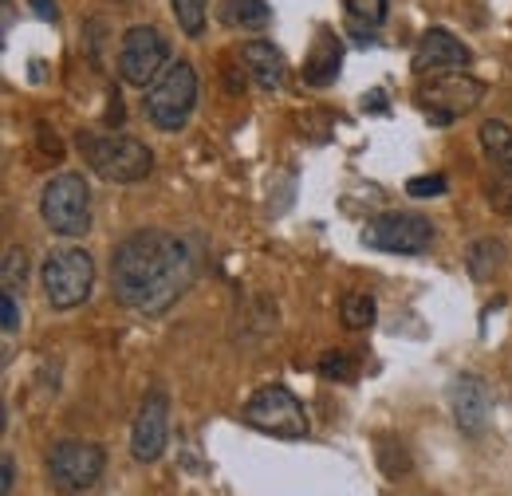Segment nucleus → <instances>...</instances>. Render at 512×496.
Returning a JSON list of instances; mask_svg holds the SVG:
<instances>
[{
	"label": "nucleus",
	"mask_w": 512,
	"mask_h": 496,
	"mask_svg": "<svg viewBox=\"0 0 512 496\" xmlns=\"http://www.w3.org/2000/svg\"><path fill=\"white\" fill-rule=\"evenodd\" d=\"M481 150L489 154V162H497L501 170H512V126L501 119L481 123Z\"/></svg>",
	"instance_id": "nucleus-17"
},
{
	"label": "nucleus",
	"mask_w": 512,
	"mask_h": 496,
	"mask_svg": "<svg viewBox=\"0 0 512 496\" xmlns=\"http://www.w3.org/2000/svg\"><path fill=\"white\" fill-rule=\"evenodd\" d=\"M418 99H422V107H426V115H430L434 123H449V119L469 115V111L481 107L485 83L473 79L469 71H442V75H434V79L422 87Z\"/></svg>",
	"instance_id": "nucleus-8"
},
{
	"label": "nucleus",
	"mask_w": 512,
	"mask_h": 496,
	"mask_svg": "<svg viewBox=\"0 0 512 496\" xmlns=\"http://www.w3.org/2000/svg\"><path fill=\"white\" fill-rule=\"evenodd\" d=\"M449 410H453V422L461 434L481 437L493 418V394L477 374H457L449 382Z\"/></svg>",
	"instance_id": "nucleus-12"
},
{
	"label": "nucleus",
	"mask_w": 512,
	"mask_h": 496,
	"mask_svg": "<svg viewBox=\"0 0 512 496\" xmlns=\"http://www.w3.org/2000/svg\"><path fill=\"white\" fill-rule=\"evenodd\" d=\"M320 374L327 382H351L355 378V359L347 351H327L320 359Z\"/></svg>",
	"instance_id": "nucleus-22"
},
{
	"label": "nucleus",
	"mask_w": 512,
	"mask_h": 496,
	"mask_svg": "<svg viewBox=\"0 0 512 496\" xmlns=\"http://www.w3.org/2000/svg\"><path fill=\"white\" fill-rule=\"evenodd\" d=\"M241 56L249 63V75L256 79L260 91H276V87L284 83V56H280L268 40H249V44L241 48Z\"/></svg>",
	"instance_id": "nucleus-14"
},
{
	"label": "nucleus",
	"mask_w": 512,
	"mask_h": 496,
	"mask_svg": "<svg viewBox=\"0 0 512 496\" xmlns=\"http://www.w3.org/2000/svg\"><path fill=\"white\" fill-rule=\"evenodd\" d=\"M410 197H442L446 193V178L442 174H426V178H410L406 182Z\"/></svg>",
	"instance_id": "nucleus-25"
},
{
	"label": "nucleus",
	"mask_w": 512,
	"mask_h": 496,
	"mask_svg": "<svg viewBox=\"0 0 512 496\" xmlns=\"http://www.w3.org/2000/svg\"><path fill=\"white\" fill-rule=\"evenodd\" d=\"M170 67V44L158 28L150 24H134L123 44H119V75L130 87H154L162 79V71Z\"/></svg>",
	"instance_id": "nucleus-7"
},
{
	"label": "nucleus",
	"mask_w": 512,
	"mask_h": 496,
	"mask_svg": "<svg viewBox=\"0 0 512 496\" xmlns=\"http://www.w3.org/2000/svg\"><path fill=\"white\" fill-rule=\"evenodd\" d=\"M473 63V52L446 28H430L422 44L414 48V71L418 75H442V71H465Z\"/></svg>",
	"instance_id": "nucleus-13"
},
{
	"label": "nucleus",
	"mask_w": 512,
	"mask_h": 496,
	"mask_svg": "<svg viewBox=\"0 0 512 496\" xmlns=\"http://www.w3.org/2000/svg\"><path fill=\"white\" fill-rule=\"evenodd\" d=\"M166 441H170V398H166V390L154 386L138 406V418L130 430V453H134V461L150 465L166 453Z\"/></svg>",
	"instance_id": "nucleus-11"
},
{
	"label": "nucleus",
	"mask_w": 512,
	"mask_h": 496,
	"mask_svg": "<svg viewBox=\"0 0 512 496\" xmlns=\"http://www.w3.org/2000/svg\"><path fill=\"white\" fill-rule=\"evenodd\" d=\"M0 315H4V335H12V331L20 327V311H16L12 292H4V296H0Z\"/></svg>",
	"instance_id": "nucleus-26"
},
{
	"label": "nucleus",
	"mask_w": 512,
	"mask_h": 496,
	"mask_svg": "<svg viewBox=\"0 0 512 496\" xmlns=\"http://www.w3.org/2000/svg\"><path fill=\"white\" fill-rule=\"evenodd\" d=\"M107 453L95 441H60L48 453V477L60 493H83L103 477Z\"/></svg>",
	"instance_id": "nucleus-9"
},
{
	"label": "nucleus",
	"mask_w": 512,
	"mask_h": 496,
	"mask_svg": "<svg viewBox=\"0 0 512 496\" xmlns=\"http://www.w3.org/2000/svg\"><path fill=\"white\" fill-rule=\"evenodd\" d=\"M170 8H174V20L186 36L197 40L205 32V0H170Z\"/></svg>",
	"instance_id": "nucleus-20"
},
{
	"label": "nucleus",
	"mask_w": 512,
	"mask_h": 496,
	"mask_svg": "<svg viewBox=\"0 0 512 496\" xmlns=\"http://www.w3.org/2000/svg\"><path fill=\"white\" fill-rule=\"evenodd\" d=\"M28 4H32V12H36L40 20H56V16H60L56 0H28Z\"/></svg>",
	"instance_id": "nucleus-29"
},
{
	"label": "nucleus",
	"mask_w": 512,
	"mask_h": 496,
	"mask_svg": "<svg viewBox=\"0 0 512 496\" xmlns=\"http://www.w3.org/2000/svg\"><path fill=\"white\" fill-rule=\"evenodd\" d=\"M79 154L91 166V174H99L103 182H142L154 170V154L146 142L127 138V134H99V130H79Z\"/></svg>",
	"instance_id": "nucleus-2"
},
{
	"label": "nucleus",
	"mask_w": 512,
	"mask_h": 496,
	"mask_svg": "<svg viewBox=\"0 0 512 496\" xmlns=\"http://www.w3.org/2000/svg\"><path fill=\"white\" fill-rule=\"evenodd\" d=\"M253 430L268 437H280V441H304L312 434L308 426V414H304V402L288 390V386H260L253 398L245 402V414H241Z\"/></svg>",
	"instance_id": "nucleus-4"
},
{
	"label": "nucleus",
	"mask_w": 512,
	"mask_h": 496,
	"mask_svg": "<svg viewBox=\"0 0 512 496\" xmlns=\"http://www.w3.org/2000/svg\"><path fill=\"white\" fill-rule=\"evenodd\" d=\"M197 260L190 245L162 229L130 233L111 252V292L138 315H162L193 284Z\"/></svg>",
	"instance_id": "nucleus-1"
},
{
	"label": "nucleus",
	"mask_w": 512,
	"mask_h": 496,
	"mask_svg": "<svg viewBox=\"0 0 512 496\" xmlns=\"http://www.w3.org/2000/svg\"><path fill=\"white\" fill-rule=\"evenodd\" d=\"M339 319H343L347 331L371 327V323H375V300H371L367 292H347V296L339 300Z\"/></svg>",
	"instance_id": "nucleus-18"
},
{
	"label": "nucleus",
	"mask_w": 512,
	"mask_h": 496,
	"mask_svg": "<svg viewBox=\"0 0 512 496\" xmlns=\"http://www.w3.org/2000/svg\"><path fill=\"white\" fill-rule=\"evenodd\" d=\"M44 225L60 237H83L91 229V189L83 174H56L40 197Z\"/></svg>",
	"instance_id": "nucleus-6"
},
{
	"label": "nucleus",
	"mask_w": 512,
	"mask_h": 496,
	"mask_svg": "<svg viewBox=\"0 0 512 496\" xmlns=\"http://www.w3.org/2000/svg\"><path fill=\"white\" fill-rule=\"evenodd\" d=\"M339 63H343V48H339V40L323 28L320 36H316V44H312V52H308V60H304V79H308L312 87H327V83H335Z\"/></svg>",
	"instance_id": "nucleus-15"
},
{
	"label": "nucleus",
	"mask_w": 512,
	"mask_h": 496,
	"mask_svg": "<svg viewBox=\"0 0 512 496\" xmlns=\"http://www.w3.org/2000/svg\"><path fill=\"white\" fill-rule=\"evenodd\" d=\"M485 197H489V205H493L501 217H512V170H501V174L485 186Z\"/></svg>",
	"instance_id": "nucleus-24"
},
{
	"label": "nucleus",
	"mask_w": 512,
	"mask_h": 496,
	"mask_svg": "<svg viewBox=\"0 0 512 496\" xmlns=\"http://www.w3.org/2000/svg\"><path fill=\"white\" fill-rule=\"evenodd\" d=\"M0 473H4V481H0V496H12V485H16V461L4 453V461H0Z\"/></svg>",
	"instance_id": "nucleus-28"
},
{
	"label": "nucleus",
	"mask_w": 512,
	"mask_h": 496,
	"mask_svg": "<svg viewBox=\"0 0 512 496\" xmlns=\"http://www.w3.org/2000/svg\"><path fill=\"white\" fill-rule=\"evenodd\" d=\"M44 300L56 311L79 308L95 288V260L87 248H52L40 272Z\"/></svg>",
	"instance_id": "nucleus-3"
},
{
	"label": "nucleus",
	"mask_w": 512,
	"mask_h": 496,
	"mask_svg": "<svg viewBox=\"0 0 512 496\" xmlns=\"http://www.w3.org/2000/svg\"><path fill=\"white\" fill-rule=\"evenodd\" d=\"M225 20L233 28H264L272 20V8L264 0H229L225 8Z\"/></svg>",
	"instance_id": "nucleus-19"
},
{
	"label": "nucleus",
	"mask_w": 512,
	"mask_h": 496,
	"mask_svg": "<svg viewBox=\"0 0 512 496\" xmlns=\"http://www.w3.org/2000/svg\"><path fill=\"white\" fill-rule=\"evenodd\" d=\"M24 276H28V256H24V248H8L4 252V268H0V284H4V292H16V288H24Z\"/></svg>",
	"instance_id": "nucleus-21"
},
{
	"label": "nucleus",
	"mask_w": 512,
	"mask_h": 496,
	"mask_svg": "<svg viewBox=\"0 0 512 496\" xmlns=\"http://www.w3.org/2000/svg\"><path fill=\"white\" fill-rule=\"evenodd\" d=\"M347 4V16L355 24H367V28H379L386 20V0H343Z\"/></svg>",
	"instance_id": "nucleus-23"
},
{
	"label": "nucleus",
	"mask_w": 512,
	"mask_h": 496,
	"mask_svg": "<svg viewBox=\"0 0 512 496\" xmlns=\"http://www.w3.org/2000/svg\"><path fill=\"white\" fill-rule=\"evenodd\" d=\"M36 138H40V150H44V154H52V158H60V154H64V146H60V138H56V130H52V126H36Z\"/></svg>",
	"instance_id": "nucleus-27"
},
{
	"label": "nucleus",
	"mask_w": 512,
	"mask_h": 496,
	"mask_svg": "<svg viewBox=\"0 0 512 496\" xmlns=\"http://www.w3.org/2000/svg\"><path fill=\"white\" fill-rule=\"evenodd\" d=\"M434 241V225L418 213H383L363 229V245L398 252V256H418Z\"/></svg>",
	"instance_id": "nucleus-10"
},
{
	"label": "nucleus",
	"mask_w": 512,
	"mask_h": 496,
	"mask_svg": "<svg viewBox=\"0 0 512 496\" xmlns=\"http://www.w3.org/2000/svg\"><path fill=\"white\" fill-rule=\"evenodd\" d=\"M505 264V245L497 237H481L465 248V268L473 280H493V272H501Z\"/></svg>",
	"instance_id": "nucleus-16"
},
{
	"label": "nucleus",
	"mask_w": 512,
	"mask_h": 496,
	"mask_svg": "<svg viewBox=\"0 0 512 496\" xmlns=\"http://www.w3.org/2000/svg\"><path fill=\"white\" fill-rule=\"evenodd\" d=\"M193 103H197V71H193V63L178 60L170 63L162 71V79L146 91V119L158 130L174 134L190 123Z\"/></svg>",
	"instance_id": "nucleus-5"
}]
</instances>
